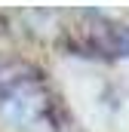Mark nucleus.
I'll return each instance as SVG.
<instances>
[{"mask_svg":"<svg viewBox=\"0 0 129 132\" xmlns=\"http://www.w3.org/2000/svg\"><path fill=\"white\" fill-rule=\"evenodd\" d=\"M0 132H59L49 89L37 71L0 68Z\"/></svg>","mask_w":129,"mask_h":132,"instance_id":"nucleus-1","label":"nucleus"}]
</instances>
